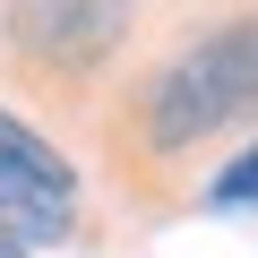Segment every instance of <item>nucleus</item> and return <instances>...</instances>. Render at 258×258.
Here are the masks:
<instances>
[{"instance_id": "nucleus-3", "label": "nucleus", "mask_w": 258, "mask_h": 258, "mask_svg": "<svg viewBox=\"0 0 258 258\" xmlns=\"http://www.w3.org/2000/svg\"><path fill=\"white\" fill-rule=\"evenodd\" d=\"M60 224H69V198H43L35 181H18V172H0V241H60Z\"/></svg>"}, {"instance_id": "nucleus-2", "label": "nucleus", "mask_w": 258, "mask_h": 258, "mask_svg": "<svg viewBox=\"0 0 258 258\" xmlns=\"http://www.w3.org/2000/svg\"><path fill=\"white\" fill-rule=\"evenodd\" d=\"M120 9H95V0H86V9H69V0H60V9H9V35L26 43V52H43V60H103L112 43H120Z\"/></svg>"}, {"instance_id": "nucleus-6", "label": "nucleus", "mask_w": 258, "mask_h": 258, "mask_svg": "<svg viewBox=\"0 0 258 258\" xmlns=\"http://www.w3.org/2000/svg\"><path fill=\"white\" fill-rule=\"evenodd\" d=\"M0 258H18V249H9V241H0Z\"/></svg>"}, {"instance_id": "nucleus-5", "label": "nucleus", "mask_w": 258, "mask_h": 258, "mask_svg": "<svg viewBox=\"0 0 258 258\" xmlns=\"http://www.w3.org/2000/svg\"><path fill=\"white\" fill-rule=\"evenodd\" d=\"M207 207H258V147L232 164V172H215V189H207Z\"/></svg>"}, {"instance_id": "nucleus-4", "label": "nucleus", "mask_w": 258, "mask_h": 258, "mask_svg": "<svg viewBox=\"0 0 258 258\" xmlns=\"http://www.w3.org/2000/svg\"><path fill=\"white\" fill-rule=\"evenodd\" d=\"M0 172H18V181H35L43 198H69V189H78V172H69V164H60V155H52L43 138H35V129H18L9 112H0Z\"/></svg>"}, {"instance_id": "nucleus-1", "label": "nucleus", "mask_w": 258, "mask_h": 258, "mask_svg": "<svg viewBox=\"0 0 258 258\" xmlns=\"http://www.w3.org/2000/svg\"><path fill=\"white\" fill-rule=\"evenodd\" d=\"M258 103V26H224V35H198L155 86H147V138L155 147H189L207 138L215 120L249 112Z\"/></svg>"}]
</instances>
